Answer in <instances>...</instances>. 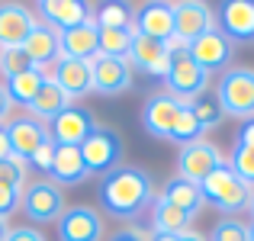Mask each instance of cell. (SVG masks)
<instances>
[{
    "label": "cell",
    "instance_id": "cell-1",
    "mask_svg": "<svg viewBox=\"0 0 254 241\" xmlns=\"http://www.w3.org/2000/svg\"><path fill=\"white\" fill-rule=\"evenodd\" d=\"M158 193H155V180L148 171L135 164H123L116 171H110L100 183V206L106 216L119 219V222H132V219L151 212Z\"/></svg>",
    "mask_w": 254,
    "mask_h": 241
},
{
    "label": "cell",
    "instance_id": "cell-2",
    "mask_svg": "<svg viewBox=\"0 0 254 241\" xmlns=\"http://www.w3.org/2000/svg\"><path fill=\"white\" fill-rule=\"evenodd\" d=\"M199 193H203V199L212 203L222 216H238V212H245L248 203H251V186L245 183L229 164L216 167V171L199 183Z\"/></svg>",
    "mask_w": 254,
    "mask_h": 241
},
{
    "label": "cell",
    "instance_id": "cell-3",
    "mask_svg": "<svg viewBox=\"0 0 254 241\" xmlns=\"http://www.w3.org/2000/svg\"><path fill=\"white\" fill-rule=\"evenodd\" d=\"M216 100L225 116H235L242 122L254 119V68L222 71L219 87H216Z\"/></svg>",
    "mask_w": 254,
    "mask_h": 241
},
{
    "label": "cell",
    "instance_id": "cell-4",
    "mask_svg": "<svg viewBox=\"0 0 254 241\" xmlns=\"http://www.w3.org/2000/svg\"><path fill=\"white\" fill-rule=\"evenodd\" d=\"M206 87H209V74L193 61L187 49H177L171 55L168 74H164V93H171L174 100H180V103L190 106L196 97L206 93Z\"/></svg>",
    "mask_w": 254,
    "mask_h": 241
},
{
    "label": "cell",
    "instance_id": "cell-5",
    "mask_svg": "<svg viewBox=\"0 0 254 241\" xmlns=\"http://www.w3.org/2000/svg\"><path fill=\"white\" fill-rule=\"evenodd\" d=\"M19 209L26 212V219H29V222L52 225V222H58V219H62L64 209H68V203H64V190L52 177L32 180V183H26V190H23Z\"/></svg>",
    "mask_w": 254,
    "mask_h": 241
},
{
    "label": "cell",
    "instance_id": "cell-6",
    "mask_svg": "<svg viewBox=\"0 0 254 241\" xmlns=\"http://www.w3.org/2000/svg\"><path fill=\"white\" fill-rule=\"evenodd\" d=\"M81 158L90 177H106L110 171L123 167V138L106 125H93L81 145Z\"/></svg>",
    "mask_w": 254,
    "mask_h": 241
},
{
    "label": "cell",
    "instance_id": "cell-7",
    "mask_svg": "<svg viewBox=\"0 0 254 241\" xmlns=\"http://www.w3.org/2000/svg\"><path fill=\"white\" fill-rule=\"evenodd\" d=\"M222 164H229V161H225L222 148L216 142H209V138H196L190 145H180L177 151V177L190 180V183H203Z\"/></svg>",
    "mask_w": 254,
    "mask_h": 241
},
{
    "label": "cell",
    "instance_id": "cell-8",
    "mask_svg": "<svg viewBox=\"0 0 254 241\" xmlns=\"http://www.w3.org/2000/svg\"><path fill=\"white\" fill-rule=\"evenodd\" d=\"M216 29V13L203 0H180L174 3V42L180 49H190L199 36Z\"/></svg>",
    "mask_w": 254,
    "mask_h": 241
},
{
    "label": "cell",
    "instance_id": "cell-9",
    "mask_svg": "<svg viewBox=\"0 0 254 241\" xmlns=\"http://www.w3.org/2000/svg\"><path fill=\"white\" fill-rule=\"evenodd\" d=\"M58 241H103L106 238V225L93 206H68L58 219Z\"/></svg>",
    "mask_w": 254,
    "mask_h": 241
},
{
    "label": "cell",
    "instance_id": "cell-10",
    "mask_svg": "<svg viewBox=\"0 0 254 241\" xmlns=\"http://www.w3.org/2000/svg\"><path fill=\"white\" fill-rule=\"evenodd\" d=\"M90 84L93 93H103V97H119V93L132 90L135 84V71L126 58H106L97 55L90 61Z\"/></svg>",
    "mask_w": 254,
    "mask_h": 241
},
{
    "label": "cell",
    "instance_id": "cell-11",
    "mask_svg": "<svg viewBox=\"0 0 254 241\" xmlns=\"http://www.w3.org/2000/svg\"><path fill=\"white\" fill-rule=\"evenodd\" d=\"M132 32L155 42H171L174 39V3L168 0H151L132 13Z\"/></svg>",
    "mask_w": 254,
    "mask_h": 241
},
{
    "label": "cell",
    "instance_id": "cell-12",
    "mask_svg": "<svg viewBox=\"0 0 254 241\" xmlns=\"http://www.w3.org/2000/svg\"><path fill=\"white\" fill-rule=\"evenodd\" d=\"M36 13H39V16H36L39 23L52 26L55 32L74 29V26L90 23V19H93L90 3H84V0H39Z\"/></svg>",
    "mask_w": 254,
    "mask_h": 241
},
{
    "label": "cell",
    "instance_id": "cell-13",
    "mask_svg": "<svg viewBox=\"0 0 254 241\" xmlns=\"http://www.w3.org/2000/svg\"><path fill=\"white\" fill-rule=\"evenodd\" d=\"M184 106L187 103L174 100L171 93H164V90L151 93V97L145 100V106H142V125H145V132H148L151 138H164V142H168L171 129H174V119L180 116Z\"/></svg>",
    "mask_w": 254,
    "mask_h": 241
},
{
    "label": "cell",
    "instance_id": "cell-14",
    "mask_svg": "<svg viewBox=\"0 0 254 241\" xmlns=\"http://www.w3.org/2000/svg\"><path fill=\"white\" fill-rule=\"evenodd\" d=\"M93 116L84 110V106H77V103H71L64 113H58L55 119L49 122V135H52V142L55 145H71V148H81L84 145V138L93 132Z\"/></svg>",
    "mask_w": 254,
    "mask_h": 241
},
{
    "label": "cell",
    "instance_id": "cell-15",
    "mask_svg": "<svg viewBox=\"0 0 254 241\" xmlns=\"http://www.w3.org/2000/svg\"><path fill=\"white\" fill-rule=\"evenodd\" d=\"M216 29L232 45L251 42L254 39V0H229V3H222L216 16Z\"/></svg>",
    "mask_w": 254,
    "mask_h": 241
},
{
    "label": "cell",
    "instance_id": "cell-16",
    "mask_svg": "<svg viewBox=\"0 0 254 241\" xmlns=\"http://www.w3.org/2000/svg\"><path fill=\"white\" fill-rule=\"evenodd\" d=\"M171 55L174 52L168 49V42H155V39L135 36L126 61L132 64V71H142V74H148V77L164 80V74H168V68H171Z\"/></svg>",
    "mask_w": 254,
    "mask_h": 241
},
{
    "label": "cell",
    "instance_id": "cell-17",
    "mask_svg": "<svg viewBox=\"0 0 254 241\" xmlns=\"http://www.w3.org/2000/svg\"><path fill=\"white\" fill-rule=\"evenodd\" d=\"M3 129H6V138H10V151L19 155V158H26V161H29L52 138L49 125H42L39 119H32V116H13Z\"/></svg>",
    "mask_w": 254,
    "mask_h": 241
},
{
    "label": "cell",
    "instance_id": "cell-18",
    "mask_svg": "<svg viewBox=\"0 0 254 241\" xmlns=\"http://www.w3.org/2000/svg\"><path fill=\"white\" fill-rule=\"evenodd\" d=\"M232 49H235V45H232L219 29H212V32H206V36H199L187 52H190V58L206 71V74H216V71H229Z\"/></svg>",
    "mask_w": 254,
    "mask_h": 241
},
{
    "label": "cell",
    "instance_id": "cell-19",
    "mask_svg": "<svg viewBox=\"0 0 254 241\" xmlns=\"http://www.w3.org/2000/svg\"><path fill=\"white\" fill-rule=\"evenodd\" d=\"M36 13L23 3H0V49H23L36 26Z\"/></svg>",
    "mask_w": 254,
    "mask_h": 241
},
{
    "label": "cell",
    "instance_id": "cell-20",
    "mask_svg": "<svg viewBox=\"0 0 254 241\" xmlns=\"http://www.w3.org/2000/svg\"><path fill=\"white\" fill-rule=\"evenodd\" d=\"M100 55V32L97 23H81L74 29L58 32V58H77V61H93Z\"/></svg>",
    "mask_w": 254,
    "mask_h": 241
},
{
    "label": "cell",
    "instance_id": "cell-21",
    "mask_svg": "<svg viewBox=\"0 0 254 241\" xmlns=\"http://www.w3.org/2000/svg\"><path fill=\"white\" fill-rule=\"evenodd\" d=\"M52 80L62 87L64 93L71 97V103H77L81 97L93 93V84H90V61H77V58H58L52 64Z\"/></svg>",
    "mask_w": 254,
    "mask_h": 241
},
{
    "label": "cell",
    "instance_id": "cell-22",
    "mask_svg": "<svg viewBox=\"0 0 254 241\" xmlns=\"http://www.w3.org/2000/svg\"><path fill=\"white\" fill-rule=\"evenodd\" d=\"M23 52L29 55L32 68H39V71L49 74V68L58 61V32L52 29V26H45V23H36L32 32H29V39L23 42Z\"/></svg>",
    "mask_w": 254,
    "mask_h": 241
},
{
    "label": "cell",
    "instance_id": "cell-23",
    "mask_svg": "<svg viewBox=\"0 0 254 241\" xmlns=\"http://www.w3.org/2000/svg\"><path fill=\"white\" fill-rule=\"evenodd\" d=\"M68 106H71V97L49 77L42 87H39V93L32 97V103L26 106V116H32V119H39L42 125H49L52 119H55L58 113H64Z\"/></svg>",
    "mask_w": 254,
    "mask_h": 241
},
{
    "label": "cell",
    "instance_id": "cell-24",
    "mask_svg": "<svg viewBox=\"0 0 254 241\" xmlns=\"http://www.w3.org/2000/svg\"><path fill=\"white\" fill-rule=\"evenodd\" d=\"M49 177L55 180L58 186H77V183H84L90 174H87V167H84L81 148H71V145H58Z\"/></svg>",
    "mask_w": 254,
    "mask_h": 241
},
{
    "label": "cell",
    "instance_id": "cell-25",
    "mask_svg": "<svg viewBox=\"0 0 254 241\" xmlns=\"http://www.w3.org/2000/svg\"><path fill=\"white\" fill-rule=\"evenodd\" d=\"M158 199H164V203H171V206H177V209L190 212V216H196V212L206 206L203 193H199V183H190V180L177 177V174H174V177L168 180V183L161 186Z\"/></svg>",
    "mask_w": 254,
    "mask_h": 241
},
{
    "label": "cell",
    "instance_id": "cell-26",
    "mask_svg": "<svg viewBox=\"0 0 254 241\" xmlns=\"http://www.w3.org/2000/svg\"><path fill=\"white\" fill-rule=\"evenodd\" d=\"M151 232L180 238L187 232H193V216L171 203H164V199H155V206H151Z\"/></svg>",
    "mask_w": 254,
    "mask_h": 241
},
{
    "label": "cell",
    "instance_id": "cell-27",
    "mask_svg": "<svg viewBox=\"0 0 254 241\" xmlns=\"http://www.w3.org/2000/svg\"><path fill=\"white\" fill-rule=\"evenodd\" d=\"M45 80H49V74H45V71L32 68V71H26V74H16V77L3 80V87H6V97H10V103H13V106H23V110H26Z\"/></svg>",
    "mask_w": 254,
    "mask_h": 241
},
{
    "label": "cell",
    "instance_id": "cell-28",
    "mask_svg": "<svg viewBox=\"0 0 254 241\" xmlns=\"http://www.w3.org/2000/svg\"><path fill=\"white\" fill-rule=\"evenodd\" d=\"M100 32V55L106 58H129V49H132V39L135 32L129 29H97Z\"/></svg>",
    "mask_w": 254,
    "mask_h": 241
},
{
    "label": "cell",
    "instance_id": "cell-29",
    "mask_svg": "<svg viewBox=\"0 0 254 241\" xmlns=\"http://www.w3.org/2000/svg\"><path fill=\"white\" fill-rule=\"evenodd\" d=\"M132 6L126 3H103L97 13H93V23L97 29H129L132 26Z\"/></svg>",
    "mask_w": 254,
    "mask_h": 241
},
{
    "label": "cell",
    "instance_id": "cell-30",
    "mask_svg": "<svg viewBox=\"0 0 254 241\" xmlns=\"http://www.w3.org/2000/svg\"><path fill=\"white\" fill-rule=\"evenodd\" d=\"M196 138H203V125H199V119L193 116L190 106H184V110H180V116L174 119V129H171V138H168V142L190 145V142H196Z\"/></svg>",
    "mask_w": 254,
    "mask_h": 241
},
{
    "label": "cell",
    "instance_id": "cell-31",
    "mask_svg": "<svg viewBox=\"0 0 254 241\" xmlns=\"http://www.w3.org/2000/svg\"><path fill=\"white\" fill-rule=\"evenodd\" d=\"M190 110H193V116L199 119L203 132H209V129H216V125H222V119H225V113H222V106H219V100L209 97V93L196 97V100L190 103Z\"/></svg>",
    "mask_w": 254,
    "mask_h": 241
},
{
    "label": "cell",
    "instance_id": "cell-32",
    "mask_svg": "<svg viewBox=\"0 0 254 241\" xmlns=\"http://www.w3.org/2000/svg\"><path fill=\"white\" fill-rule=\"evenodd\" d=\"M206 241H248V222H242L238 216H222L209 229Z\"/></svg>",
    "mask_w": 254,
    "mask_h": 241
},
{
    "label": "cell",
    "instance_id": "cell-33",
    "mask_svg": "<svg viewBox=\"0 0 254 241\" xmlns=\"http://www.w3.org/2000/svg\"><path fill=\"white\" fill-rule=\"evenodd\" d=\"M26 71H32V61L23 49H0V74H3V80L26 74Z\"/></svg>",
    "mask_w": 254,
    "mask_h": 241
},
{
    "label": "cell",
    "instance_id": "cell-34",
    "mask_svg": "<svg viewBox=\"0 0 254 241\" xmlns=\"http://www.w3.org/2000/svg\"><path fill=\"white\" fill-rule=\"evenodd\" d=\"M0 183L13 190H26V158L10 155L0 161Z\"/></svg>",
    "mask_w": 254,
    "mask_h": 241
},
{
    "label": "cell",
    "instance_id": "cell-35",
    "mask_svg": "<svg viewBox=\"0 0 254 241\" xmlns=\"http://www.w3.org/2000/svg\"><path fill=\"white\" fill-rule=\"evenodd\" d=\"M229 161V167L238 174V177L245 180V183L254 190V148H242V145H235L232 148V155L225 158Z\"/></svg>",
    "mask_w": 254,
    "mask_h": 241
},
{
    "label": "cell",
    "instance_id": "cell-36",
    "mask_svg": "<svg viewBox=\"0 0 254 241\" xmlns=\"http://www.w3.org/2000/svg\"><path fill=\"white\" fill-rule=\"evenodd\" d=\"M19 199H23V190H13V186L0 183V219H10L19 209Z\"/></svg>",
    "mask_w": 254,
    "mask_h": 241
},
{
    "label": "cell",
    "instance_id": "cell-37",
    "mask_svg": "<svg viewBox=\"0 0 254 241\" xmlns=\"http://www.w3.org/2000/svg\"><path fill=\"white\" fill-rule=\"evenodd\" d=\"M55 148H58V145L49 138V142H45L42 148H39L36 155L29 158V164H32V167H39V171H42L45 177H49V171H52V161H55Z\"/></svg>",
    "mask_w": 254,
    "mask_h": 241
},
{
    "label": "cell",
    "instance_id": "cell-38",
    "mask_svg": "<svg viewBox=\"0 0 254 241\" xmlns=\"http://www.w3.org/2000/svg\"><path fill=\"white\" fill-rule=\"evenodd\" d=\"M106 241H148V232L145 229H138V225H129V229H119V232H113Z\"/></svg>",
    "mask_w": 254,
    "mask_h": 241
},
{
    "label": "cell",
    "instance_id": "cell-39",
    "mask_svg": "<svg viewBox=\"0 0 254 241\" xmlns=\"http://www.w3.org/2000/svg\"><path fill=\"white\" fill-rule=\"evenodd\" d=\"M6 241H45V235L39 229H32V225H19V229H10Z\"/></svg>",
    "mask_w": 254,
    "mask_h": 241
},
{
    "label": "cell",
    "instance_id": "cell-40",
    "mask_svg": "<svg viewBox=\"0 0 254 241\" xmlns=\"http://www.w3.org/2000/svg\"><path fill=\"white\" fill-rule=\"evenodd\" d=\"M235 145H242V148H254V119L248 122H242V129H238V138Z\"/></svg>",
    "mask_w": 254,
    "mask_h": 241
},
{
    "label": "cell",
    "instance_id": "cell-41",
    "mask_svg": "<svg viewBox=\"0 0 254 241\" xmlns=\"http://www.w3.org/2000/svg\"><path fill=\"white\" fill-rule=\"evenodd\" d=\"M13 119V103H10V97H6V87L0 84V125H6Z\"/></svg>",
    "mask_w": 254,
    "mask_h": 241
},
{
    "label": "cell",
    "instance_id": "cell-42",
    "mask_svg": "<svg viewBox=\"0 0 254 241\" xmlns=\"http://www.w3.org/2000/svg\"><path fill=\"white\" fill-rule=\"evenodd\" d=\"M10 155H13V151H10V138H6V129L0 125V161L10 158Z\"/></svg>",
    "mask_w": 254,
    "mask_h": 241
},
{
    "label": "cell",
    "instance_id": "cell-43",
    "mask_svg": "<svg viewBox=\"0 0 254 241\" xmlns=\"http://www.w3.org/2000/svg\"><path fill=\"white\" fill-rule=\"evenodd\" d=\"M177 241H206V235H199V232H187V235H180Z\"/></svg>",
    "mask_w": 254,
    "mask_h": 241
},
{
    "label": "cell",
    "instance_id": "cell-44",
    "mask_svg": "<svg viewBox=\"0 0 254 241\" xmlns=\"http://www.w3.org/2000/svg\"><path fill=\"white\" fill-rule=\"evenodd\" d=\"M148 241H177V238H174V235H161V232H151Z\"/></svg>",
    "mask_w": 254,
    "mask_h": 241
},
{
    "label": "cell",
    "instance_id": "cell-45",
    "mask_svg": "<svg viewBox=\"0 0 254 241\" xmlns=\"http://www.w3.org/2000/svg\"><path fill=\"white\" fill-rule=\"evenodd\" d=\"M6 235H10V222H6V219H0V241H6Z\"/></svg>",
    "mask_w": 254,
    "mask_h": 241
},
{
    "label": "cell",
    "instance_id": "cell-46",
    "mask_svg": "<svg viewBox=\"0 0 254 241\" xmlns=\"http://www.w3.org/2000/svg\"><path fill=\"white\" fill-rule=\"evenodd\" d=\"M248 212H251V219H254V190H251V203H248Z\"/></svg>",
    "mask_w": 254,
    "mask_h": 241
},
{
    "label": "cell",
    "instance_id": "cell-47",
    "mask_svg": "<svg viewBox=\"0 0 254 241\" xmlns=\"http://www.w3.org/2000/svg\"><path fill=\"white\" fill-rule=\"evenodd\" d=\"M248 241H254V222L248 225Z\"/></svg>",
    "mask_w": 254,
    "mask_h": 241
}]
</instances>
